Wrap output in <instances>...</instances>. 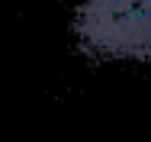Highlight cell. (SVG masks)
<instances>
[{"mask_svg": "<svg viewBox=\"0 0 151 142\" xmlns=\"http://www.w3.org/2000/svg\"><path fill=\"white\" fill-rule=\"evenodd\" d=\"M74 36L87 55L151 61V0H81Z\"/></svg>", "mask_w": 151, "mask_h": 142, "instance_id": "1", "label": "cell"}]
</instances>
